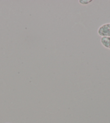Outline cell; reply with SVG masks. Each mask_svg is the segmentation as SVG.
Wrapping results in <instances>:
<instances>
[{
	"label": "cell",
	"mask_w": 110,
	"mask_h": 123,
	"mask_svg": "<svg viewBox=\"0 0 110 123\" xmlns=\"http://www.w3.org/2000/svg\"><path fill=\"white\" fill-rule=\"evenodd\" d=\"M98 34L101 37H110V23L103 25L98 30Z\"/></svg>",
	"instance_id": "obj_1"
},
{
	"label": "cell",
	"mask_w": 110,
	"mask_h": 123,
	"mask_svg": "<svg viewBox=\"0 0 110 123\" xmlns=\"http://www.w3.org/2000/svg\"><path fill=\"white\" fill-rule=\"evenodd\" d=\"M101 43L105 48L110 49V37H103L100 39Z\"/></svg>",
	"instance_id": "obj_2"
}]
</instances>
